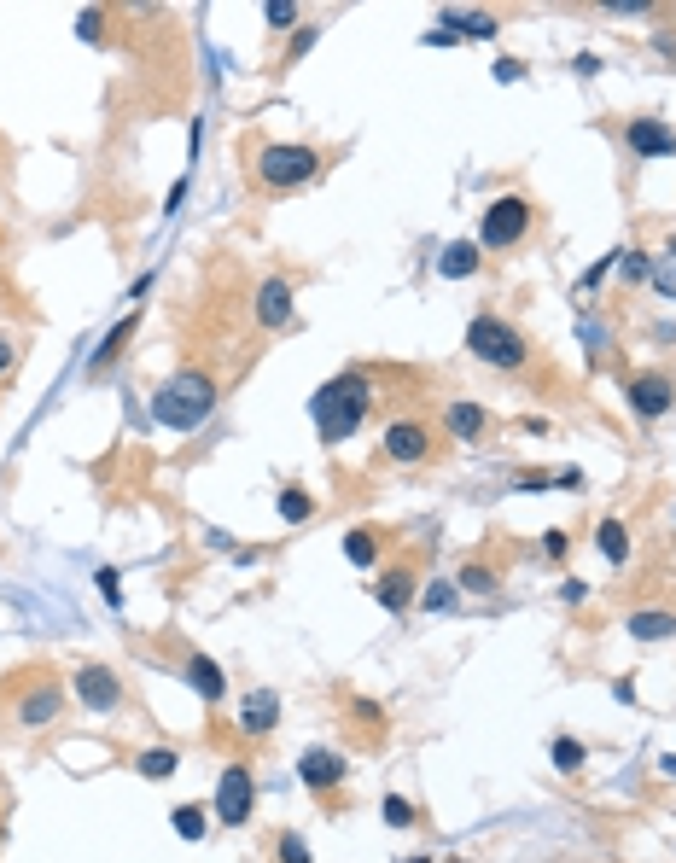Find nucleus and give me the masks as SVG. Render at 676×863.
Masks as SVG:
<instances>
[{
  "label": "nucleus",
  "instance_id": "1",
  "mask_svg": "<svg viewBox=\"0 0 676 863\" xmlns=\"http://www.w3.org/2000/svg\"><path fill=\"white\" fill-rule=\"evenodd\" d=\"M309 409H315V426H321V444H344L373 409V380L362 368H350V374H338V380L321 385Z\"/></svg>",
  "mask_w": 676,
  "mask_h": 863
},
{
  "label": "nucleus",
  "instance_id": "2",
  "mask_svg": "<svg viewBox=\"0 0 676 863\" xmlns=\"http://www.w3.org/2000/svg\"><path fill=\"white\" fill-rule=\"evenodd\" d=\"M210 409H216V380L199 374V368H187V374H175L152 391V420L169 426V432H199Z\"/></svg>",
  "mask_w": 676,
  "mask_h": 863
},
{
  "label": "nucleus",
  "instance_id": "3",
  "mask_svg": "<svg viewBox=\"0 0 676 863\" xmlns=\"http://www.w3.org/2000/svg\"><path fill=\"white\" fill-rule=\"evenodd\" d=\"M467 350H473L484 368H502V374L525 368V356H531L525 333H519L513 321H502V315H473V321H467Z\"/></svg>",
  "mask_w": 676,
  "mask_h": 863
},
{
  "label": "nucleus",
  "instance_id": "4",
  "mask_svg": "<svg viewBox=\"0 0 676 863\" xmlns=\"http://www.w3.org/2000/svg\"><path fill=\"white\" fill-rule=\"evenodd\" d=\"M315 170H321V152H315V146H286V140H274V146L257 152V181H263L269 193L304 187Z\"/></svg>",
  "mask_w": 676,
  "mask_h": 863
},
{
  "label": "nucleus",
  "instance_id": "5",
  "mask_svg": "<svg viewBox=\"0 0 676 863\" xmlns=\"http://www.w3.org/2000/svg\"><path fill=\"white\" fill-rule=\"evenodd\" d=\"M525 228H531V199L525 193H502L496 205L484 210V222H478V245L484 251H507V245L525 240Z\"/></svg>",
  "mask_w": 676,
  "mask_h": 863
},
{
  "label": "nucleus",
  "instance_id": "6",
  "mask_svg": "<svg viewBox=\"0 0 676 863\" xmlns=\"http://www.w3.org/2000/svg\"><path fill=\"white\" fill-rule=\"evenodd\" d=\"M251 805H257V782H251V770H245V764H228V770H222V782H216V823L245 829Z\"/></svg>",
  "mask_w": 676,
  "mask_h": 863
},
{
  "label": "nucleus",
  "instance_id": "7",
  "mask_svg": "<svg viewBox=\"0 0 676 863\" xmlns=\"http://www.w3.org/2000/svg\"><path fill=\"white\" fill-rule=\"evenodd\" d=\"M426 455H432V426H420V420H391V426H385V461L414 467V461H426Z\"/></svg>",
  "mask_w": 676,
  "mask_h": 863
},
{
  "label": "nucleus",
  "instance_id": "8",
  "mask_svg": "<svg viewBox=\"0 0 676 863\" xmlns=\"http://www.w3.org/2000/svg\"><path fill=\"white\" fill-rule=\"evenodd\" d=\"M76 694H82L88 712H117L123 706V677L111 665H82L76 671Z\"/></svg>",
  "mask_w": 676,
  "mask_h": 863
},
{
  "label": "nucleus",
  "instance_id": "9",
  "mask_svg": "<svg viewBox=\"0 0 676 863\" xmlns=\"http://www.w3.org/2000/svg\"><path fill=\"white\" fill-rule=\"evenodd\" d=\"M624 146H630L636 158H671L676 129L665 123V117H630V123H624Z\"/></svg>",
  "mask_w": 676,
  "mask_h": 863
},
{
  "label": "nucleus",
  "instance_id": "10",
  "mask_svg": "<svg viewBox=\"0 0 676 863\" xmlns=\"http://www.w3.org/2000/svg\"><path fill=\"white\" fill-rule=\"evenodd\" d=\"M373 595H379V607H385V613H408V607H414V595H420V566H414V560L385 566V578L373 584Z\"/></svg>",
  "mask_w": 676,
  "mask_h": 863
},
{
  "label": "nucleus",
  "instance_id": "11",
  "mask_svg": "<svg viewBox=\"0 0 676 863\" xmlns=\"http://www.w3.org/2000/svg\"><path fill=\"white\" fill-rule=\"evenodd\" d=\"M292 304H298V292H292V280H286V275H269L263 286H257V321H263L269 333L292 327Z\"/></svg>",
  "mask_w": 676,
  "mask_h": 863
},
{
  "label": "nucleus",
  "instance_id": "12",
  "mask_svg": "<svg viewBox=\"0 0 676 863\" xmlns=\"http://www.w3.org/2000/svg\"><path fill=\"white\" fill-rule=\"evenodd\" d=\"M298 776H304L309 794H333L338 782H344V753H333V747H309L304 759H298Z\"/></svg>",
  "mask_w": 676,
  "mask_h": 863
},
{
  "label": "nucleus",
  "instance_id": "13",
  "mask_svg": "<svg viewBox=\"0 0 676 863\" xmlns=\"http://www.w3.org/2000/svg\"><path fill=\"white\" fill-rule=\"evenodd\" d=\"M671 403H676V385L665 380V374H636V380H630V409L642 420L671 415Z\"/></svg>",
  "mask_w": 676,
  "mask_h": 863
},
{
  "label": "nucleus",
  "instance_id": "14",
  "mask_svg": "<svg viewBox=\"0 0 676 863\" xmlns=\"http://www.w3.org/2000/svg\"><path fill=\"white\" fill-rule=\"evenodd\" d=\"M59 712H65V694H59V683H53V677H41V683L18 700V724H24V729H47Z\"/></svg>",
  "mask_w": 676,
  "mask_h": 863
},
{
  "label": "nucleus",
  "instance_id": "15",
  "mask_svg": "<svg viewBox=\"0 0 676 863\" xmlns=\"http://www.w3.org/2000/svg\"><path fill=\"white\" fill-rule=\"evenodd\" d=\"M274 724H280V694L274 689H251L239 700V729L245 735H269Z\"/></svg>",
  "mask_w": 676,
  "mask_h": 863
},
{
  "label": "nucleus",
  "instance_id": "16",
  "mask_svg": "<svg viewBox=\"0 0 676 863\" xmlns=\"http://www.w3.org/2000/svg\"><path fill=\"white\" fill-rule=\"evenodd\" d=\"M443 426L455 432V444H478V438L490 432V415H484L478 403H467V397H455V403L443 409Z\"/></svg>",
  "mask_w": 676,
  "mask_h": 863
},
{
  "label": "nucleus",
  "instance_id": "17",
  "mask_svg": "<svg viewBox=\"0 0 676 863\" xmlns=\"http://www.w3.org/2000/svg\"><path fill=\"white\" fill-rule=\"evenodd\" d=\"M181 671H187V683L199 689V700H222V694H228V683H222V665H216V659L187 654V665H181Z\"/></svg>",
  "mask_w": 676,
  "mask_h": 863
},
{
  "label": "nucleus",
  "instance_id": "18",
  "mask_svg": "<svg viewBox=\"0 0 676 863\" xmlns=\"http://www.w3.org/2000/svg\"><path fill=\"white\" fill-rule=\"evenodd\" d=\"M135 327H140V315H123V321H117V327L105 333V345L94 350V362H88V374H105V368H111V362L123 356V345L135 339Z\"/></svg>",
  "mask_w": 676,
  "mask_h": 863
},
{
  "label": "nucleus",
  "instance_id": "19",
  "mask_svg": "<svg viewBox=\"0 0 676 863\" xmlns=\"http://www.w3.org/2000/svg\"><path fill=\"white\" fill-rule=\"evenodd\" d=\"M636 642H665V636H676V613L665 607V613H630V624H624Z\"/></svg>",
  "mask_w": 676,
  "mask_h": 863
},
{
  "label": "nucleus",
  "instance_id": "20",
  "mask_svg": "<svg viewBox=\"0 0 676 863\" xmlns=\"http://www.w3.org/2000/svg\"><path fill=\"white\" fill-rule=\"evenodd\" d=\"M595 543H601V554H607L612 566H624V560H630V525H624V519H601Z\"/></svg>",
  "mask_w": 676,
  "mask_h": 863
},
{
  "label": "nucleus",
  "instance_id": "21",
  "mask_svg": "<svg viewBox=\"0 0 676 863\" xmlns=\"http://www.w3.org/2000/svg\"><path fill=\"white\" fill-rule=\"evenodd\" d=\"M169 823H175L181 840H204V834H210V811H204L199 799H187V805H175V811H169Z\"/></svg>",
  "mask_w": 676,
  "mask_h": 863
},
{
  "label": "nucleus",
  "instance_id": "22",
  "mask_svg": "<svg viewBox=\"0 0 676 863\" xmlns=\"http://www.w3.org/2000/svg\"><path fill=\"white\" fill-rule=\"evenodd\" d=\"M438 24H449V35H478V41H490V35H496V12H443Z\"/></svg>",
  "mask_w": 676,
  "mask_h": 863
},
{
  "label": "nucleus",
  "instance_id": "23",
  "mask_svg": "<svg viewBox=\"0 0 676 863\" xmlns=\"http://www.w3.org/2000/svg\"><path fill=\"white\" fill-rule=\"evenodd\" d=\"M379 549H385V543H379V531H373V525H356V531L344 537V560H350V566H373Z\"/></svg>",
  "mask_w": 676,
  "mask_h": 863
},
{
  "label": "nucleus",
  "instance_id": "24",
  "mask_svg": "<svg viewBox=\"0 0 676 863\" xmlns=\"http://www.w3.org/2000/svg\"><path fill=\"white\" fill-rule=\"evenodd\" d=\"M438 269H443L449 280H467V275L478 269V245H473V240H455V245H449V251L438 257Z\"/></svg>",
  "mask_w": 676,
  "mask_h": 863
},
{
  "label": "nucleus",
  "instance_id": "25",
  "mask_svg": "<svg viewBox=\"0 0 676 863\" xmlns=\"http://www.w3.org/2000/svg\"><path fill=\"white\" fill-rule=\"evenodd\" d=\"M455 584H461V595H496V566H478V560H467Z\"/></svg>",
  "mask_w": 676,
  "mask_h": 863
},
{
  "label": "nucleus",
  "instance_id": "26",
  "mask_svg": "<svg viewBox=\"0 0 676 863\" xmlns=\"http://www.w3.org/2000/svg\"><path fill=\"white\" fill-rule=\"evenodd\" d=\"M135 770L146 776V782H164V776H175V753H169V747H146V753L135 759Z\"/></svg>",
  "mask_w": 676,
  "mask_h": 863
},
{
  "label": "nucleus",
  "instance_id": "27",
  "mask_svg": "<svg viewBox=\"0 0 676 863\" xmlns=\"http://www.w3.org/2000/svg\"><path fill=\"white\" fill-rule=\"evenodd\" d=\"M548 753H554V770H566V776H572V770H583V759H589V753H583V741H572V735H560Z\"/></svg>",
  "mask_w": 676,
  "mask_h": 863
},
{
  "label": "nucleus",
  "instance_id": "28",
  "mask_svg": "<svg viewBox=\"0 0 676 863\" xmlns=\"http://www.w3.org/2000/svg\"><path fill=\"white\" fill-rule=\"evenodd\" d=\"M274 858H280V863H309V840L286 829L280 840H274Z\"/></svg>",
  "mask_w": 676,
  "mask_h": 863
},
{
  "label": "nucleus",
  "instance_id": "29",
  "mask_svg": "<svg viewBox=\"0 0 676 863\" xmlns=\"http://www.w3.org/2000/svg\"><path fill=\"white\" fill-rule=\"evenodd\" d=\"M263 18H269V30H292L298 24V0H269Z\"/></svg>",
  "mask_w": 676,
  "mask_h": 863
},
{
  "label": "nucleus",
  "instance_id": "30",
  "mask_svg": "<svg viewBox=\"0 0 676 863\" xmlns=\"http://www.w3.org/2000/svg\"><path fill=\"white\" fill-rule=\"evenodd\" d=\"M280 514H286V519H309V514H315V502L292 484V490H280Z\"/></svg>",
  "mask_w": 676,
  "mask_h": 863
},
{
  "label": "nucleus",
  "instance_id": "31",
  "mask_svg": "<svg viewBox=\"0 0 676 863\" xmlns=\"http://www.w3.org/2000/svg\"><path fill=\"white\" fill-rule=\"evenodd\" d=\"M420 607H432V613H449V607H455V589H449V584H426V589H420Z\"/></svg>",
  "mask_w": 676,
  "mask_h": 863
},
{
  "label": "nucleus",
  "instance_id": "32",
  "mask_svg": "<svg viewBox=\"0 0 676 863\" xmlns=\"http://www.w3.org/2000/svg\"><path fill=\"white\" fill-rule=\"evenodd\" d=\"M94 584H100V595H105V607H117V601H123V578H117V572H111V566H100V572H94Z\"/></svg>",
  "mask_w": 676,
  "mask_h": 863
},
{
  "label": "nucleus",
  "instance_id": "33",
  "mask_svg": "<svg viewBox=\"0 0 676 863\" xmlns=\"http://www.w3.org/2000/svg\"><path fill=\"white\" fill-rule=\"evenodd\" d=\"M385 823H391V829H408V823H414V805L391 794V799H385Z\"/></svg>",
  "mask_w": 676,
  "mask_h": 863
},
{
  "label": "nucleus",
  "instance_id": "34",
  "mask_svg": "<svg viewBox=\"0 0 676 863\" xmlns=\"http://www.w3.org/2000/svg\"><path fill=\"white\" fill-rule=\"evenodd\" d=\"M542 554L560 560V554H566V531H542Z\"/></svg>",
  "mask_w": 676,
  "mask_h": 863
},
{
  "label": "nucleus",
  "instance_id": "35",
  "mask_svg": "<svg viewBox=\"0 0 676 863\" xmlns=\"http://www.w3.org/2000/svg\"><path fill=\"white\" fill-rule=\"evenodd\" d=\"M624 275H630V280L647 275V251H624Z\"/></svg>",
  "mask_w": 676,
  "mask_h": 863
},
{
  "label": "nucleus",
  "instance_id": "36",
  "mask_svg": "<svg viewBox=\"0 0 676 863\" xmlns=\"http://www.w3.org/2000/svg\"><path fill=\"white\" fill-rule=\"evenodd\" d=\"M519 76H525V65H519V59H502V65H496V82H519Z\"/></svg>",
  "mask_w": 676,
  "mask_h": 863
},
{
  "label": "nucleus",
  "instance_id": "37",
  "mask_svg": "<svg viewBox=\"0 0 676 863\" xmlns=\"http://www.w3.org/2000/svg\"><path fill=\"white\" fill-rule=\"evenodd\" d=\"M309 47H315V30H298V35H292V53H286V59H298V53H309Z\"/></svg>",
  "mask_w": 676,
  "mask_h": 863
},
{
  "label": "nucleus",
  "instance_id": "38",
  "mask_svg": "<svg viewBox=\"0 0 676 863\" xmlns=\"http://www.w3.org/2000/svg\"><path fill=\"white\" fill-rule=\"evenodd\" d=\"M554 484H560V490H583V473H577V467H566V473H554Z\"/></svg>",
  "mask_w": 676,
  "mask_h": 863
},
{
  "label": "nucleus",
  "instance_id": "39",
  "mask_svg": "<svg viewBox=\"0 0 676 863\" xmlns=\"http://www.w3.org/2000/svg\"><path fill=\"white\" fill-rule=\"evenodd\" d=\"M583 595H589V584H583V578H572V584H560V601H583Z\"/></svg>",
  "mask_w": 676,
  "mask_h": 863
},
{
  "label": "nucleus",
  "instance_id": "40",
  "mask_svg": "<svg viewBox=\"0 0 676 863\" xmlns=\"http://www.w3.org/2000/svg\"><path fill=\"white\" fill-rule=\"evenodd\" d=\"M653 280H659V292H665V298H676V269H659Z\"/></svg>",
  "mask_w": 676,
  "mask_h": 863
},
{
  "label": "nucleus",
  "instance_id": "41",
  "mask_svg": "<svg viewBox=\"0 0 676 863\" xmlns=\"http://www.w3.org/2000/svg\"><path fill=\"white\" fill-rule=\"evenodd\" d=\"M653 47H659V53H665V59H676V35H659V41H653Z\"/></svg>",
  "mask_w": 676,
  "mask_h": 863
},
{
  "label": "nucleus",
  "instance_id": "42",
  "mask_svg": "<svg viewBox=\"0 0 676 863\" xmlns=\"http://www.w3.org/2000/svg\"><path fill=\"white\" fill-rule=\"evenodd\" d=\"M12 356H18V350H12V345H6V339H0V374L12 368Z\"/></svg>",
  "mask_w": 676,
  "mask_h": 863
},
{
  "label": "nucleus",
  "instance_id": "43",
  "mask_svg": "<svg viewBox=\"0 0 676 863\" xmlns=\"http://www.w3.org/2000/svg\"><path fill=\"white\" fill-rule=\"evenodd\" d=\"M659 770H665V776L676 782V753H665V759H659Z\"/></svg>",
  "mask_w": 676,
  "mask_h": 863
},
{
  "label": "nucleus",
  "instance_id": "44",
  "mask_svg": "<svg viewBox=\"0 0 676 863\" xmlns=\"http://www.w3.org/2000/svg\"><path fill=\"white\" fill-rule=\"evenodd\" d=\"M671 257H676V240H671Z\"/></svg>",
  "mask_w": 676,
  "mask_h": 863
}]
</instances>
